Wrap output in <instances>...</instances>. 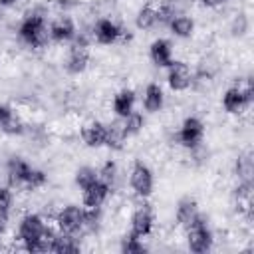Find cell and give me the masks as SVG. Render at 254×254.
<instances>
[{
    "instance_id": "cell-1",
    "label": "cell",
    "mask_w": 254,
    "mask_h": 254,
    "mask_svg": "<svg viewBox=\"0 0 254 254\" xmlns=\"http://www.w3.org/2000/svg\"><path fill=\"white\" fill-rule=\"evenodd\" d=\"M18 38L30 48H44L50 42V32H48L46 18L38 12H32V14L24 16L20 26H18Z\"/></svg>"
},
{
    "instance_id": "cell-2",
    "label": "cell",
    "mask_w": 254,
    "mask_h": 254,
    "mask_svg": "<svg viewBox=\"0 0 254 254\" xmlns=\"http://www.w3.org/2000/svg\"><path fill=\"white\" fill-rule=\"evenodd\" d=\"M252 99H254V85H252V79H244V83H236L232 87H228L224 93H222V109L228 113V115H242L250 105H252Z\"/></svg>"
},
{
    "instance_id": "cell-3",
    "label": "cell",
    "mask_w": 254,
    "mask_h": 254,
    "mask_svg": "<svg viewBox=\"0 0 254 254\" xmlns=\"http://www.w3.org/2000/svg\"><path fill=\"white\" fill-rule=\"evenodd\" d=\"M185 232H187V246H189L190 252L204 254L212 248L214 236H212V230L208 226V218L202 212H198L192 218V222L185 228Z\"/></svg>"
},
{
    "instance_id": "cell-4",
    "label": "cell",
    "mask_w": 254,
    "mask_h": 254,
    "mask_svg": "<svg viewBox=\"0 0 254 254\" xmlns=\"http://www.w3.org/2000/svg\"><path fill=\"white\" fill-rule=\"evenodd\" d=\"M73 44L69 46L67 50V56H65V62H64V67L69 75H79L87 69L89 65V50H87V42L83 36H75L71 40Z\"/></svg>"
},
{
    "instance_id": "cell-5",
    "label": "cell",
    "mask_w": 254,
    "mask_h": 254,
    "mask_svg": "<svg viewBox=\"0 0 254 254\" xmlns=\"http://www.w3.org/2000/svg\"><path fill=\"white\" fill-rule=\"evenodd\" d=\"M129 185L137 196H141V198L151 196L153 187H155V177H153L151 167L143 161H135L131 167V173H129Z\"/></svg>"
},
{
    "instance_id": "cell-6",
    "label": "cell",
    "mask_w": 254,
    "mask_h": 254,
    "mask_svg": "<svg viewBox=\"0 0 254 254\" xmlns=\"http://www.w3.org/2000/svg\"><path fill=\"white\" fill-rule=\"evenodd\" d=\"M202 137H204V123L196 115L185 117L177 131V143L190 151L202 143Z\"/></svg>"
},
{
    "instance_id": "cell-7",
    "label": "cell",
    "mask_w": 254,
    "mask_h": 254,
    "mask_svg": "<svg viewBox=\"0 0 254 254\" xmlns=\"http://www.w3.org/2000/svg\"><path fill=\"white\" fill-rule=\"evenodd\" d=\"M56 228L58 232L65 234H77L79 230H83V206L67 204L60 208L56 214Z\"/></svg>"
},
{
    "instance_id": "cell-8",
    "label": "cell",
    "mask_w": 254,
    "mask_h": 254,
    "mask_svg": "<svg viewBox=\"0 0 254 254\" xmlns=\"http://www.w3.org/2000/svg\"><path fill=\"white\" fill-rule=\"evenodd\" d=\"M192 69L187 62H179L173 60V64L167 67V83L173 91H187L189 87H192Z\"/></svg>"
},
{
    "instance_id": "cell-9",
    "label": "cell",
    "mask_w": 254,
    "mask_h": 254,
    "mask_svg": "<svg viewBox=\"0 0 254 254\" xmlns=\"http://www.w3.org/2000/svg\"><path fill=\"white\" fill-rule=\"evenodd\" d=\"M91 36L99 46H111L121 40L123 28L111 18H99L91 28Z\"/></svg>"
},
{
    "instance_id": "cell-10",
    "label": "cell",
    "mask_w": 254,
    "mask_h": 254,
    "mask_svg": "<svg viewBox=\"0 0 254 254\" xmlns=\"http://www.w3.org/2000/svg\"><path fill=\"white\" fill-rule=\"evenodd\" d=\"M46 226L48 224L44 222V218L40 214H36V212L24 214L20 218V224H18V238H20V242L26 246V244L38 240L42 236V232H44Z\"/></svg>"
},
{
    "instance_id": "cell-11",
    "label": "cell",
    "mask_w": 254,
    "mask_h": 254,
    "mask_svg": "<svg viewBox=\"0 0 254 254\" xmlns=\"http://www.w3.org/2000/svg\"><path fill=\"white\" fill-rule=\"evenodd\" d=\"M153 224H155V216H153V210L151 206L147 204H141L133 210L131 214V220H129V232L133 236H139V238H145L153 232Z\"/></svg>"
},
{
    "instance_id": "cell-12",
    "label": "cell",
    "mask_w": 254,
    "mask_h": 254,
    "mask_svg": "<svg viewBox=\"0 0 254 254\" xmlns=\"http://www.w3.org/2000/svg\"><path fill=\"white\" fill-rule=\"evenodd\" d=\"M48 32H50V40L56 42V44H67V42H71L77 36L75 22L69 16H62V18L54 20L50 24Z\"/></svg>"
},
{
    "instance_id": "cell-13",
    "label": "cell",
    "mask_w": 254,
    "mask_h": 254,
    "mask_svg": "<svg viewBox=\"0 0 254 254\" xmlns=\"http://www.w3.org/2000/svg\"><path fill=\"white\" fill-rule=\"evenodd\" d=\"M81 139L87 147L91 149H99V147H105V139H107V125L97 121V119H91L87 123H83L81 127Z\"/></svg>"
},
{
    "instance_id": "cell-14",
    "label": "cell",
    "mask_w": 254,
    "mask_h": 254,
    "mask_svg": "<svg viewBox=\"0 0 254 254\" xmlns=\"http://www.w3.org/2000/svg\"><path fill=\"white\" fill-rule=\"evenodd\" d=\"M32 171V165L22 157H10L6 163V179L10 187H24L28 175Z\"/></svg>"
},
{
    "instance_id": "cell-15",
    "label": "cell",
    "mask_w": 254,
    "mask_h": 254,
    "mask_svg": "<svg viewBox=\"0 0 254 254\" xmlns=\"http://www.w3.org/2000/svg\"><path fill=\"white\" fill-rule=\"evenodd\" d=\"M109 192H111V187L107 183H103L101 179H97L95 183H91L87 189L81 190V202H83V206H89V208L101 206L107 200Z\"/></svg>"
},
{
    "instance_id": "cell-16",
    "label": "cell",
    "mask_w": 254,
    "mask_h": 254,
    "mask_svg": "<svg viewBox=\"0 0 254 254\" xmlns=\"http://www.w3.org/2000/svg\"><path fill=\"white\" fill-rule=\"evenodd\" d=\"M149 58L157 67H169L173 64V46L165 38H157L149 46Z\"/></svg>"
},
{
    "instance_id": "cell-17",
    "label": "cell",
    "mask_w": 254,
    "mask_h": 254,
    "mask_svg": "<svg viewBox=\"0 0 254 254\" xmlns=\"http://www.w3.org/2000/svg\"><path fill=\"white\" fill-rule=\"evenodd\" d=\"M165 105V93H163V87L155 81L147 83L145 89H143V107L145 111L149 113H159Z\"/></svg>"
},
{
    "instance_id": "cell-18",
    "label": "cell",
    "mask_w": 254,
    "mask_h": 254,
    "mask_svg": "<svg viewBox=\"0 0 254 254\" xmlns=\"http://www.w3.org/2000/svg\"><path fill=\"white\" fill-rule=\"evenodd\" d=\"M135 91L133 89H129V87H123V89H119L115 95H113V113L119 117V119H123V117H127L131 111H135Z\"/></svg>"
},
{
    "instance_id": "cell-19",
    "label": "cell",
    "mask_w": 254,
    "mask_h": 254,
    "mask_svg": "<svg viewBox=\"0 0 254 254\" xmlns=\"http://www.w3.org/2000/svg\"><path fill=\"white\" fill-rule=\"evenodd\" d=\"M196 214H198V204H196V200H194L192 196H183V198L177 202L175 220H177L179 226L187 228V226L192 222V218H194Z\"/></svg>"
},
{
    "instance_id": "cell-20",
    "label": "cell",
    "mask_w": 254,
    "mask_h": 254,
    "mask_svg": "<svg viewBox=\"0 0 254 254\" xmlns=\"http://www.w3.org/2000/svg\"><path fill=\"white\" fill-rule=\"evenodd\" d=\"M169 30L173 36L181 38V40H187L194 34V20L187 14H175V18L169 22Z\"/></svg>"
},
{
    "instance_id": "cell-21",
    "label": "cell",
    "mask_w": 254,
    "mask_h": 254,
    "mask_svg": "<svg viewBox=\"0 0 254 254\" xmlns=\"http://www.w3.org/2000/svg\"><path fill=\"white\" fill-rule=\"evenodd\" d=\"M159 24L157 20V6L155 4H145L137 10L135 14V28L137 30H153Z\"/></svg>"
},
{
    "instance_id": "cell-22",
    "label": "cell",
    "mask_w": 254,
    "mask_h": 254,
    "mask_svg": "<svg viewBox=\"0 0 254 254\" xmlns=\"http://www.w3.org/2000/svg\"><path fill=\"white\" fill-rule=\"evenodd\" d=\"M56 254H73L79 252V242L75 238V234H65V232H58L54 242H52V250Z\"/></svg>"
},
{
    "instance_id": "cell-23",
    "label": "cell",
    "mask_w": 254,
    "mask_h": 254,
    "mask_svg": "<svg viewBox=\"0 0 254 254\" xmlns=\"http://www.w3.org/2000/svg\"><path fill=\"white\" fill-rule=\"evenodd\" d=\"M127 141V135L123 131V125H121V119L117 117V121L109 123L107 125V139H105V147L113 149V151H121L123 145Z\"/></svg>"
},
{
    "instance_id": "cell-24",
    "label": "cell",
    "mask_w": 254,
    "mask_h": 254,
    "mask_svg": "<svg viewBox=\"0 0 254 254\" xmlns=\"http://www.w3.org/2000/svg\"><path fill=\"white\" fill-rule=\"evenodd\" d=\"M121 125H123V131H125L127 139L129 137H137L145 127V117L139 111H131L127 117L121 119Z\"/></svg>"
},
{
    "instance_id": "cell-25",
    "label": "cell",
    "mask_w": 254,
    "mask_h": 254,
    "mask_svg": "<svg viewBox=\"0 0 254 254\" xmlns=\"http://www.w3.org/2000/svg\"><path fill=\"white\" fill-rule=\"evenodd\" d=\"M234 171H236L238 181H252V175H254L252 153H242V155H238L236 165H234Z\"/></svg>"
},
{
    "instance_id": "cell-26",
    "label": "cell",
    "mask_w": 254,
    "mask_h": 254,
    "mask_svg": "<svg viewBox=\"0 0 254 254\" xmlns=\"http://www.w3.org/2000/svg\"><path fill=\"white\" fill-rule=\"evenodd\" d=\"M121 252L123 254H143L147 252V246L143 244V238L133 236L131 232L121 238Z\"/></svg>"
},
{
    "instance_id": "cell-27",
    "label": "cell",
    "mask_w": 254,
    "mask_h": 254,
    "mask_svg": "<svg viewBox=\"0 0 254 254\" xmlns=\"http://www.w3.org/2000/svg\"><path fill=\"white\" fill-rule=\"evenodd\" d=\"M101 224V206H95V208H89V206H83V230H97Z\"/></svg>"
},
{
    "instance_id": "cell-28",
    "label": "cell",
    "mask_w": 254,
    "mask_h": 254,
    "mask_svg": "<svg viewBox=\"0 0 254 254\" xmlns=\"http://www.w3.org/2000/svg\"><path fill=\"white\" fill-rule=\"evenodd\" d=\"M99 177H97V171L93 169V167H79L77 171H75V185L83 190V189H87L91 183H95Z\"/></svg>"
},
{
    "instance_id": "cell-29",
    "label": "cell",
    "mask_w": 254,
    "mask_h": 254,
    "mask_svg": "<svg viewBox=\"0 0 254 254\" xmlns=\"http://www.w3.org/2000/svg\"><path fill=\"white\" fill-rule=\"evenodd\" d=\"M46 183H48V175H46L42 169H34V167H32V171H30L26 183H24V189H26V190H38V189H42Z\"/></svg>"
},
{
    "instance_id": "cell-30",
    "label": "cell",
    "mask_w": 254,
    "mask_h": 254,
    "mask_svg": "<svg viewBox=\"0 0 254 254\" xmlns=\"http://www.w3.org/2000/svg\"><path fill=\"white\" fill-rule=\"evenodd\" d=\"M97 177L103 181V183H107L109 187H113V183L117 181V163L115 161H105L103 165H101V169L97 171Z\"/></svg>"
},
{
    "instance_id": "cell-31",
    "label": "cell",
    "mask_w": 254,
    "mask_h": 254,
    "mask_svg": "<svg viewBox=\"0 0 254 254\" xmlns=\"http://www.w3.org/2000/svg\"><path fill=\"white\" fill-rule=\"evenodd\" d=\"M248 28H250V20H248V16L246 14H236L234 18H232V24H230V32H232V36H244L246 32H248Z\"/></svg>"
},
{
    "instance_id": "cell-32",
    "label": "cell",
    "mask_w": 254,
    "mask_h": 254,
    "mask_svg": "<svg viewBox=\"0 0 254 254\" xmlns=\"http://www.w3.org/2000/svg\"><path fill=\"white\" fill-rule=\"evenodd\" d=\"M24 131H26V125H24V121H22L18 115H14V117L2 127V133L10 135V137H18V135H22Z\"/></svg>"
},
{
    "instance_id": "cell-33",
    "label": "cell",
    "mask_w": 254,
    "mask_h": 254,
    "mask_svg": "<svg viewBox=\"0 0 254 254\" xmlns=\"http://www.w3.org/2000/svg\"><path fill=\"white\" fill-rule=\"evenodd\" d=\"M12 202H14V192L12 187H0V212L2 214H10L12 210Z\"/></svg>"
},
{
    "instance_id": "cell-34",
    "label": "cell",
    "mask_w": 254,
    "mask_h": 254,
    "mask_svg": "<svg viewBox=\"0 0 254 254\" xmlns=\"http://www.w3.org/2000/svg\"><path fill=\"white\" fill-rule=\"evenodd\" d=\"M16 113H14V109L10 107V105H6V103H0V129L14 117Z\"/></svg>"
},
{
    "instance_id": "cell-35",
    "label": "cell",
    "mask_w": 254,
    "mask_h": 254,
    "mask_svg": "<svg viewBox=\"0 0 254 254\" xmlns=\"http://www.w3.org/2000/svg\"><path fill=\"white\" fill-rule=\"evenodd\" d=\"M224 2H226V0H198V4H200V6H204V8H210V10H214V8H220Z\"/></svg>"
},
{
    "instance_id": "cell-36",
    "label": "cell",
    "mask_w": 254,
    "mask_h": 254,
    "mask_svg": "<svg viewBox=\"0 0 254 254\" xmlns=\"http://www.w3.org/2000/svg\"><path fill=\"white\" fill-rule=\"evenodd\" d=\"M6 228H8V214H2L0 212V236L6 232Z\"/></svg>"
},
{
    "instance_id": "cell-37",
    "label": "cell",
    "mask_w": 254,
    "mask_h": 254,
    "mask_svg": "<svg viewBox=\"0 0 254 254\" xmlns=\"http://www.w3.org/2000/svg\"><path fill=\"white\" fill-rule=\"evenodd\" d=\"M16 2H18V0H0V6H6V8H8V6H14Z\"/></svg>"
}]
</instances>
